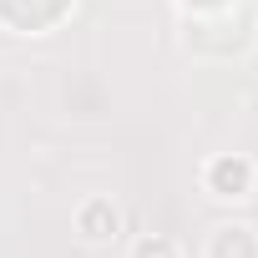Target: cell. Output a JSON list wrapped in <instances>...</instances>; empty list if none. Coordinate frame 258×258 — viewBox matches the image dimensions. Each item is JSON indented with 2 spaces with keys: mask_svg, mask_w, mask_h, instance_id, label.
<instances>
[{
  "mask_svg": "<svg viewBox=\"0 0 258 258\" xmlns=\"http://www.w3.org/2000/svg\"><path fill=\"white\" fill-rule=\"evenodd\" d=\"M71 11V0H0V21H11L16 31H46Z\"/></svg>",
  "mask_w": 258,
  "mask_h": 258,
  "instance_id": "cell-1",
  "label": "cell"
},
{
  "mask_svg": "<svg viewBox=\"0 0 258 258\" xmlns=\"http://www.w3.org/2000/svg\"><path fill=\"white\" fill-rule=\"evenodd\" d=\"M213 192L218 198H243L248 192V182H253V167L243 162V157H223V162H213Z\"/></svg>",
  "mask_w": 258,
  "mask_h": 258,
  "instance_id": "cell-2",
  "label": "cell"
},
{
  "mask_svg": "<svg viewBox=\"0 0 258 258\" xmlns=\"http://www.w3.org/2000/svg\"><path fill=\"white\" fill-rule=\"evenodd\" d=\"M213 258H258V238H253L248 228H218Z\"/></svg>",
  "mask_w": 258,
  "mask_h": 258,
  "instance_id": "cell-3",
  "label": "cell"
},
{
  "mask_svg": "<svg viewBox=\"0 0 258 258\" xmlns=\"http://www.w3.org/2000/svg\"><path fill=\"white\" fill-rule=\"evenodd\" d=\"M81 228H86V238H106V233L116 228V213H111L106 203H91V208L81 213Z\"/></svg>",
  "mask_w": 258,
  "mask_h": 258,
  "instance_id": "cell-4",
  "label": "cell"
},
{
  "mask_svg": "<svg viewBox=\"0 0 258 258\" xmlns=\"http://www.w3.org/2000/svg\"><path fill=\"white\" fill-rule=\"evenodd\" d=\"M137 258H177V253H172V243H167V238H152V243H142V248H137Z\"/></svg>",
  "mask_w": 258,
  "mask_h": 258,
  "instance_id": "cell-5",
  "label": "cell"
}]
</instances>
